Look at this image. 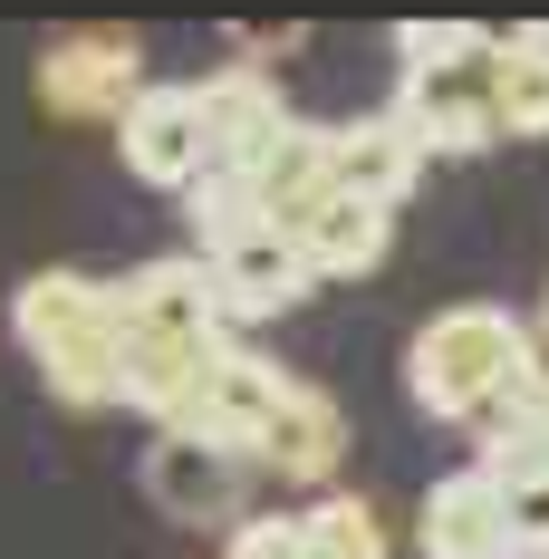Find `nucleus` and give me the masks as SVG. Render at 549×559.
Wrapping results in <instances>:
<instances>
[{
	"instance_id": "obj_1",
	"label": "nucleus",
	"mask_w": 549,
	"mask_h": 559,
	"mask_svg": "<svg viewBox=\"0 0 549 559\" xmlns=\"http://www.w3.org/2000/svg\"><path fill=\"white\" fill-rule=\"evenodd\" d=\"M395 49H405V78H395V126L425 145V155H482L501 145V39L492 29H463V20H443V29H395Z\"/></svg>"
},
{
	"instance_id": "obj_2",
	"label": "nucleus",
	"mask_w": 549,
	"mask_h": 559,
	"mask_svg": "<svg viewBox=\"0 0 549 559\" xmlns=\"http://www.w3.org/2000/svg\"><path fill=\"white\" fill-rule=\"evenodd\" d=\"M530 367H540V329L511 319V309H492V299H463V309H434L415 329V347H405V395L434 425H482Z\"/></svg>"
},
{
	"instance_id": "obj_3",
	"label": "nucleus",
	"mask_w": 549,
	"mask_h": 559,
	"mask_svg": "<svg viewBox=\"0 0 549 559\" xmlns=\"http://www.w3.org/2000/svg\"><path fill=\"white\" fill-rule=\"evenodd\" d=\"M20 347L39 357V377H49L58 405H116L126 395V299H116V280H87V271H39L20 280Z\"/></svg>"
},
{
	"instance_id": "obj_4",
	"label": "nucleus",
	"mask_w": 549,
	"mask_h": 559,
	"mask_svg": "<svg viewBox=\"0 0 549 559\" xmlns=\"http://www.w3.org/2000/svg\"><path fill=\"white\" fill-rule=\"evenodd\" d=\"M126 319L145 337H174V347H231V299H222V271L203 251H174V261H145V271L116 280Z\"/></svg>"
},
{
	"instance_id": "obj_5",
	"label": "nucleus",
	"mask_w": 549,
	"mask_h": 559,
	"mask_svg": "<svg viewBox=\"0 0 549 559\" xmlns=\"http://www.w3.org/2000/svg\"><path fill=\"white\" fill-rule=\"evenodd\" d=\"M39 97H49V116H116L126 126L145 97V49L126 29H77L39 58Z\"/></svg>"
},
{
	"instance_id": "obj_6",
	"label": "nucleus",
	"mask_w": 549,
	"mask_h": 559,
	"mask_svg": "<svg viewBox=\"0 0 549 559\" xmlns=\"http://www.w3.org/2000/svg\"><path fill=\"white\" fill-rule=\"evenodd\" d=\"M261 463L251 453L213 444V435H155V453H145V492L174 511V521H231L241 531V483H251Z\"/></svg>"
},
{
	"instance_id": "obj_7",
	"label": "nucleus",
	"mask_w": 549,
	"mask_h": 559,
	"mask_svg": "<svg viewBox=\"0 0 549 559\" xmlns=\"http://www.w3.org/2000/svg\"><path fill=\"white\" fill-rule=\"evenodd\" d=\"M425 559H521L511 540V492H501V473L482 463H453L434 492H425Z\"/></svg>"
},
{
	"instance_id": "obj_8",
	"label": "nucleus",
	"mask_w": 549,
	"mask_h": 559,
	"mask_svg": "<svg viewBox=\"0 0 549 559\" xmlns=\"http://www.w3.org/2000/svg\"><path fill=\"white\" fill-rule=\"evenodd\" d=\"M193 97H203V126H213V165H241V174L271 165L289 145V126H299L271 68H213Z\"/></svg>"
},
{
	"instance_id": "obj_9",
	"label": "nucleus",
	"mask_w": 549,
	"mask_h": 559,
	"mask_svg": "<svg viewBox=\"0 0 549 559\" xmlns=\"http://www.w3.org/2000/svg\"><path fill=\"white\" fill-rule=\"evenodd\" d=\"M126 165L165 193H193L213 174V126H203V97L193 87H145L135 116H126Z\"/></svg>"
},
{
	"instance_id": "obj_10",
	"label": "nucleus",
	"mask_w": 549,
	"mask_h": 559,
	"mask_svg": "<svg viewBox=\"0 0 549 559\" xmlns=\"http://www.w3.org/2000/svg\"><path fill=\"white\" fill-rule=\"evenodd\" d=\"M251 463L279 473V483H329L337 463H347V415L329 405V386L289 377V395H279V415H271V435H261Z\"/></svg>"
},
{
	"instance_id": "obj_11",
	"label": "nucleus",
	"mask_w": 549,
	"mask_h": 559,
	"mask_svg": "<svg viewBox=\"0 0 549 559\" xmlns=\"http://www.w3.org/2000/svg\"><path fill=\"white\" fill-rule=\"evenodd\" d=\"M279 395H289V367L251 357V347H231V357L213 367V386H203V415H193L183 435H213V444H231V453H261Z\"/></svg>"
},
{
	"instance_id": "obj_12",
	"label": "nucleus",
	"mask_w": 549,
	"mask_h": 559,
	"mask_svg": "<svg viewBox=\"0 0 549 559\" xmlns=\"http://www.w3.org/2000/svg\"><path fill=\"white\" fill-rule=\"evenodd\" d=\"M222 271V299H231V319H279V309H299L309 299V251H299V231H251V241H231L213 251Z\"/></svg>"
},
{
	"instance_id": "obj_13",
	"label": "nucleus",
	"mask_w": 549,
	"mask_h": 559,
	"mask_svg": "<svg viewBox=\"0 0 549 559\" xmlns=\"http://www.w3.org/2000/svg\"><path fill=\"white\" fill-rule=\"evenodd\" d=\"M434 165L395 116H357V126H337V193H357V203H405L415 193V174Z\"/></svg>"
},
{
	"instance_id": "obj_14",
	"label": "nucleus",
	"mask_w": 549,
	"mask_h": 559,
	"mask_svg": "<svg viewBox=\"0 0 549 559\" xmlns=\"http://www.w3.org/2000/svg\"><path fill=\"white\" fill-rule=\"evenodd\" d=\"M251 183H261L271 231H299L337 193V126H289V145H279L271 165H251Z\"/></svg>"
},
{
	"instance_id": "obj_15",
	"label": "nucleus",
	"mask_w": 549,
	"mask_h": 559,
	"mask_svg": "<svg viewBox=\"0 0 549 559\" xmlns=\"http://www.w3.org/2000/svg\"><path fill=\"white\" fill-rule=\"evenodd\" d=\"M473 435H482V473H501V483H540L549 473V367H530Z\"/></svg>"
},
{
	"instance_id": "obj_16",
	"label": "nucleus",
	"mask_w": 549,
	"mask_h": 559,
	"mask_svg": "<svg viewBox=\"0 0 549 559\" xmlns=\"http://www.w3.org/2000/svg\"><path fill=\"white\" fill-rule=\"evenodd\" d=\"M385 231H395L385 203L329 193V203L299 223V251H309V271H319V280H357V271H377V261H385Z\"/></svg>"
},
{
	"instance_id": "obj_17",
	"label": "nucleus",
	"mask_w": 549,
	"mask_h": 559,
	"mask_svg": "<svg viewBox=\"0 0 549 559\" xmlns=\"http://www.w3.org/2000/svg\"><path fill=\"white\" fill-rule=\"evenodd\" d=\"M183 223L203 231V261H213V251H231V241L271 231V213H261V183H251L241 165H213L193 193H183Z\"/></svg>"
},
{
	"instance_id": "obj_18",
	"label": "nucleus",
	"mask_w": 549,
	"mask_h": 559,
	"mask_svg": "<svg viewBox=\"0 0 549 559\" xmlns=\"http://www.w3.org/2000/svg\"><path fill=\"white\" fill-rule=\"evenodd\" d=\"M501 135H549V29L501 39Z\"/></svg>"
},
{
	"instance_id": "obj_19",
	"label": "nucleus",
	"mask_w": 549,
	"mask_h": 559,
	"mask_svg": "<svg viewBox=\"0 0 549 559\" xmlns=\"http://www.w3.org/2000/svg\"><path fill=\"white\" fill-rule=\"evenodd\" d=\"M299 540H309V559H385V521L357 492H319L299 511Z\"/></svg>"
},
{
	"instance_id": "obj_20",
	"label": "nucleus",
	"mask_w": 549,
	"mask_h": 559,
	"mask_svg": "<svg viewBox=\"0 0 549 559\" xmlns=\"http://www.w3.org/2000/svg\"><path fill=\"white\" fill-rule=\"evenodd\" d=\"M511 492V540H521V559H549V473L540 483H501Z\"/></svg>"
},
{
	"instance_id": "obj_21",
	"label": "nucleus",
	"mask_w": 549,
	"mask_h": 559,
	"mask_svg": "<svg viewBox=\"0 0 549 559\" xmlns=\"http://www.w3.org/2000/svg\"><path fill=\"white\" fill-rule=\"evenodd\" d=\"M222 559H309V540H299V521H241V531H231V550Z\"/></svg>"
}]
</instances>
